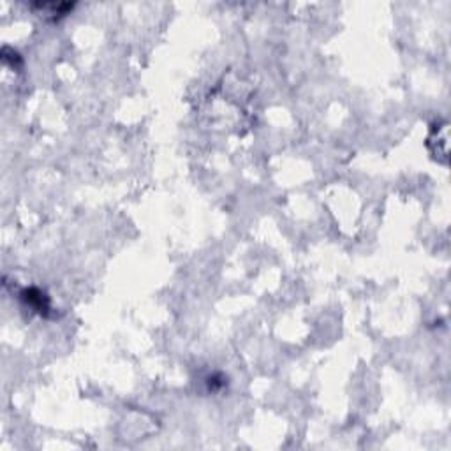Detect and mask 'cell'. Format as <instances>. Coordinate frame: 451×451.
<instances>
[{"label":"cell","mask_w":451,"mask_h":451,"mask_svg":"<svg viewBox=\"0 0 451 451\" xmlns=\"http://www.w3.org/2000/svg\"><path fill=\"white\" fill-rule=\"evenodd\" d=\"M35 7H39V9L43 11V14H53V16L65 14L69 9H73L71 4H35Z\"/></svg>","instance_id":"1"}]
</instances>
